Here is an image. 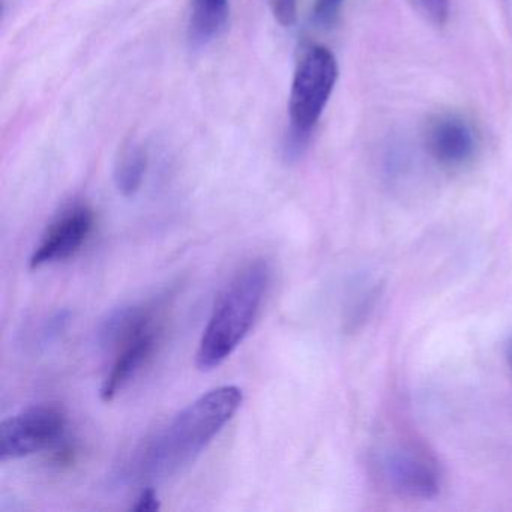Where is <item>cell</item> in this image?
<instances>
[{
    "mask_svg": "<svg viewBox=\"0 0 512 512\" xmlns=\"http://www.w3.org/2000/svg\"><path fill=\"white\" fill-rule=\"evenodd\" d=\"M244 401L242 389H211L173 416L137 452L134 472L145 481H166L193 463L226 427Z\"/></svg>",
    "mask_w": 512,
    "mask_h": 512,
    "instance_id": "cell-1",
    "label": "cell"
},
{
    "mask_svg": "<svg viewBox=\"0 0 512 512\" xmlns=\"http://www.w3.org/2000/svg\"><path fill=\"white\" fill-rule=\"evenodd\" d=\"M271 280L266 260H254L241 269L215 302L200 338L196 362L199 370L220 367L245 340L259 316Z\"/></svg>",
    "mask_w": 512,
    "mask_h": 512,
    "instance_id": "cell-2",
    "label": "cell"
},
{
    "mask_svg": "<svg viewBox=\"0 0 512 512\" xmlns=\"http://www.w3.org/2000/svg\"><path fill=\"white\" fill-rule=\"evenodd\" d=\"M338 80V62L326 47L308 50L293 77L290 89V133L286 155L290 160L301 157L311 131L316 127L334 92Z\"/></svg>",
    "mask_w": 512,
    "mask_h": 512,
    "instance_id": "cell-3",
    "label": "cell"
},
{
    "mask_svg": "<svg viewBox=\"0 0 512 512\" xmlns=\"http://www.w3.org/2000/svg\"><path fill=\"white\" fill-rule=\"evenodd\" d=\"M67 416L55 404L28 407L0 424V460H19L43 451L64 436Z\"/></svg>",
    "mask_w": 512,
    "mask_h": 512,
    "instance_id": "cell-4",
    "label": "cell"
},
{
    "mask_svg": "<svg viewBox=\"0 0 512 512\" xmlns=\"http://www.w3.org/2000/svg\"><path fill=\"white\" fill-rule=\"evenodd\" d=\"M382 473L395 493L410 499H431L442 487V473L436 461L413 446H397L386 452Z\"/></svg>",
    "mask_w": 512,
    "mask_h": 512,
    "instance_id": "cell-5",
    "label": "cell"
},
{
    "mask_svg": "<svg viewBox=\"0 0 512 512\" xmlns=\"http://www.w3.org/2000/svg\"><path fill=\"white\" fill-rule=\"evenodd\" d=\"M94 212L88 206H74L65 211L41 239L31 257V269L73 257L94 229Z\"/></svg>",
    "mask_w": 512,
    "mask_h": 512,
    "instance_id": "cell-6",
    "label": "cell"
},
{
    "mask_svg": "<svg viewBox=\"0 0 512 512\" xmlns=\"http://www.w3.org/2000/svg\"><path fill=\"white\" fill-rule=\"evenodd\" d=\"M427 146L437 163L460 167L475 155V131L458 116H440L428 127Z\"/></svg>",
    "mask_w": 512,
    "mask_h": 512,
    "instance_id": "cell-7",
    "label": "cell"
},
{
    "mask_svg": "<svg viewBox=\"0 0 512 512\" xmlns=\"http://www.w3.org/2000/svg\"><path fill=\"white\" fill-rule=\"evenodd\" d=\"M154 307L124 305L106 314L97 328V343L104 350H121L155 328Z\"/></svg>",
    "mask_w": 512,
    "mask_h": 512,
    "instance_id": "cell-8",
    "label": "cell"
},
{
    "mask_svg": "<svg viewBox=\"0 0 512 512\" xmlns=\"http://www.w3.org/2000/svg\"><path fill=\"white\" fill-rule=\"evenodd\" d=\"M157 326L149 329L145 334L140 335L136 340L128 343L119 350L118 358L112 365V370L107 374L101 385L100 395L103 401H112L137 373L145 367L146 362L151 359L152 353L157 349L158 344Z\"/></svg>",
    "mask_w": 512,
    "mask_h": 512,
    "instance_id": "cell-9",
    "label": "cell"
},
{
    "mask_svg": "<svg viewBox=\"0 0 512 512\" xmlns=\"http://www.w3.org/2000/svg\"><path fill=\"white\" fill-rule=\"evenodd\" d=\"M229 0H191L190 40L206 46L226 28Z\"/></svg>",
    "mask_w": 512,
    "mask_h": 512,
    "instance_id": "cell-10",
    "label": "cell"
},
{
    "mask_svg": "<svg viewBox=\"0 0 512 512\" xmlns=\"http://www.w3.org/2000/svg\"><path fill=\"white\" fill-rule=\"evenodd\" d=\"M148 170V154L140 146H131L124 152L115 170V182L122 196L131 197L142 187Z\"/></svg>",
    "mask_w": 512,
    "mask_h": 512,
    "instance_id": "cell-11",
    "label": "cell"
},
{
    "mask_svg": "<svg viewBox=\"0 0 512 512\" xmlns=\"http://www.w3.org/2000/svg\"><path fill=\"white\" fill-rule=\"evenodd\" d=\"M68 323H70V313H68V311H59V313L49 317V319L41 325L40 332H38L40 346H47V344L58 340V338L64 334L65 329L68 328Z\"/></svg>",
    "mask_w": 512,
    "mask_h": 512,
    "instance_id": "cell-12",
    "label": "cell"
},
{
    "mask_svg": "<svg viewBox=\"0 0 512 512\" xmlns=\"http://www.w3.org/2000/svg\"><path fill=\"white\" fill-rule=\"evenodd\" d=\"M412 4L434 25H445L449 17V0H412Z\"/></svg>",
    "mask_w": 512,
    "mask_h": 512,
    "instance_id": "cell-13",
    "label": "cell"
},
{
    "mask_svg": "<svg viewBox=\"0 0 512 512\" xmlns=\"http://www.w3.org/2000/svg\"><path fill=\"white\" fill-rule=\"evenodd\" d=\"M272 13L280 25L292 26L298 17L296 0H271Z\"/></svg>",
    "mask_w": 512,
    "mask_h": 512,
    "instance_id": "cell-14",
    "label": "cell"
},
{
    "mask_svg": "<svg viewBox=\"0 0 512 512\" xmlns=\"http://www.w3.org/2000/svg\"><path fill=\"white\" fill-rule=\"evenodd\" d=\"M341 4H343V0H316L314 19L320 25H329L337 17Z\"/></svg>",
    "mask_w": 512,
    "mask_h": 512,
    "instance_id": "cell-15",
    "label": "cell"
},
{
    "mask_svg": "<svg viewBox=\"0 0 512 512\" xmlns=\"http://www.w3.org/2000/svg\"><path fill=\"white\" fill-rule=\"evenodd\" d=\"M160 508V499L154 487H146L137 497L136 503L131 506V509L136 512H157Z\"/></svg>",
    "mask_w": 512,
    "mask_h": 512,
    "instance_id": "cell-16",
    "label": "cell"
},
{
    "mask_svg": "<svg viewBox=\"0 0 512 512\" xmlns=\"http://www.w3.org/2000/svg\"><path fill=\"white\" fill-rule=\"evenodd\" d=\"M506 361H508L509 367L512 368V338L506 346Z\"/></svg>",
    "mask_w": 512,
    "mask_h": 512,
    "instance_id": "cell-17",
    "label": "cell"
}]
</instances>
